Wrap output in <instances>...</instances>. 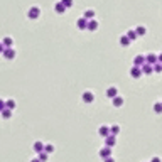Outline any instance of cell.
<instances>
[{
	"mask_svg": "<svg viewBox=\"0 0 162 162\" xmlns=\"http://www.w3.org/2000/svg\"><path fill=\"white\" fill-rule=\"evenodd\" d=\"M61 2H63L68 9H69V7H73V0H61Z\"/></svg>",
	"mask_w": 162,
	"mask_h": 162,
	"instance_id": "26",
	"label": "cell"
},
{
	"mask_svg": "<svg viewBox=\"0 0 162 162\" xmlns=\"http://www.w3.org/2000/svg\"><path fill=\"white\" fill-rule=\"evenodd\" d=\"M154 110H155V113H162V103L161 101H157L154 105Z\"/></svg>",
	"mask_w": 162,
	"mask_h": 162,
	"instance_id": "21",
	"label": "cell"
},
{
	"mask_svg": "<svg viewBox=\"0 0 162 162\" xmlns=\"http://www.w3.org/2000/svg\"><path fill=\"white\" fill-rule=\"evenodd\" d=\"M140 68H142V73H144V74L154 73V64H150V63H147V61H145V63H144Z\"/></svg>",
	"mask_w": 162,
	"mask_h": 162,
	"instance_id": "2",
	"label": "cell"
},
{
	"mask_svg": "<svg viewBox=\"0 0 162 162\" xmlns=\"http://www.w3.org/2000/svg\"><path fill=\"white\" fill-rule=\"evenodd\" d=\"M4 58H5V59H12V58H15V51H14L12 47H10V49H5V51H4Z\"/></svg>",
	"mask_w": 162,
	"mask_h": 162,
	"instance_id": "8",
	"label": "cell"
},
{
	"mask_svg": "<svg viewBox=\"0 0 162 162\" xmlns=\"http://www.w3.org/2000/svg\"><path fill=\"white\" fill-rule=\"evenodd\" d=\"M154 71H157V73H161L162 71V63L161 61H157V63L154 64Z\"/></svg>",
	"mask_w": 162,
	"mask_h": 162,
	"instance_id": "23",
	"label": "cell"
},
{
	"mask_svg": "<svg viewBox=\"0 0 162 162\" xmlns=\"http://www.w3.org/2000/svg\"><path fill=\"white\" fill-rule=\"evenodd\" d=\"M135 31H137V34H139V36H145V34H147V29H145L144 26L135 27Z\"/></svg>",
	"mask_w": 162,
	"mask_h": 162,
	"instance_id": "18",
	"label": "cell"
},
{
	"mask_svg": "<svg viewBox=\"0 0 162 162\" xmlns=\"http://www.w3.org/2000/svg\"><path fill=\"white\" fill-rule=\"evenodd\" d=\"M98 29V22L96 20H90L88 22V31H96Z\"/></svg>",
	"mask_w": 162,
	"mask_h": 162,
	"instance_id": "17",
	"label": "cell"
},
{
	"mask_svg": "<svg viewBox=\"0 0 162 162\" xmlns=\"http://www.w3.org/2000/svg\"><path fill=\"white\" fill-rule=\"evenodd\" d=\"M12 108H5V110H2V115H4V118H10V115H12Z\"/></svg>",
	"mask_w": 162,
	"mask_h": 162,
	"instance_id": "19",
	"label": "cell"
},
{
	"mask_svg": "<svg viewBox=\"0 0 162 162\" xmlns=\"http://www.w3.org/2000/svg\"><path fill=\"white\" fill-rule=\"evenodd\" d=\"M110 152H112V148H110V145H107L103 150H100V155L103 159H107V157H110Z\"/></svg>",
	"mask_w": 162,
	"mask_h": 162,
	"instance_id": "12",
	"label": "cell"
},
{
	"mask_svg": "<svg viewBox=\"0 0 162 162\" xmlns=\"http://www.w3.org/2000/svg\"><path fill=\"white\" fill-rule=\"evenodd\" d=\"M115 96H118V90H117L115 86H110L107 90V98H112V100H113Z\"/></svg>",
	"mask_w": 162,
	"mask_h": 162,
	"instance_id": "5",
	"label": "cell"
},
{
	"mask_svg": "<svg viewBox=\"0 0 162 162\" xmlns=\"http://www.w3.org/2000/svg\"><path fill=\"white\" fill-rule=\"evenodd\" d=\"M130 42H132V39H130L128 36H122V37H120V44H122V46H130Z\"/></svg>",
	"mask_w": 162,
	"mask_h": 162,
	"instance_id": "14",
	"label": "cell"
},
{
	"mask_svg": "<svg viewBox=\"0 0 162 162\" xmlns=\"http://www.w3.org/2000/svg\"><path fill=\"white\" fill-rule=\"evenodd\" d=\"M44 150L51 154V152H54V145H46V148H44Z\"/></svg>",
	"mask_w": 162,
	"mask_h": 162,
	"instance_id": "28",
	"label": "cell"
},
{
	"mask_svg": "<svg viewBox=\"0 0 162 162\" xmlns=\"http://www.w3.org/2000/svg\"><path fill=\"white\" fill-rule=\"evenodd\" d=\"M7 108H12V110H14V108H15V101L9 100V101H7Z\"/></svg>",
	"mask_w": 162,
	"mask_h": 162,
	"instance_id": "27",
	"label": "cell"
},
{
	"mask_svg": "<svg viewBox=\"0 0 162 162\" xmlns=\"http://www.w3.org/2000/svg\"><path fill=\"white\" fill-rule=\"evenodd\" d=\"M4 46L10 47V46H12V39H10V37H5V39H4Z\"/></svg>",
	"mask_w": 162,
	"mask_h": 162,
	"instance_id": "24",
	"label": "cell"
},
{
	"mask_svg": "<svg viewBox=\"0 0 162 162\" xmlns=\"http://www.w3.org/2000/svg\"><path fill=\"white\" fill-rule=\"evenodd\" d=\"M122 105H123V98H122V96H115L113 98V107H122Z\"/></svg>",
	"mask_w": 162,
	"mask_h": 162,
	"instance_id": "15",
	"label": "cell"
},
{
	"mask_svg": "<svg viewBox=\"0 0 162 162\" xmlns=\"http://www.w3.org/2000/svg\"><path fill=\"white\" fill-rule=\"evenodd\" d=\"M145 61L150 63V64H155V63L159 61V56H155V54H148V56H145Z\"/></svg>",
	"mask_w": 162,
	"mask_h": 162,
	"instance_id": "10",
	"label": "cell"
},
{
	"mask_svg": "<svg viewBox=\"0 0 162 162\" xmlns=\"http://www.w3.org/2000/svg\"><path fill=\"white\" fill-rule=\"evenodd\" d=\"M85 17L91 20V19L95 17V10H91V9H90V10H86V12H85Z\"/></svg>",
	"mask_w": 162,
	"mask_h": 162,
	"instance_id": "22",
	"label": "cell"
},
{
	"mask_svg": "<svg viewBox=\"0 0 162 162\" xmlns=\"http://www.w3.org/2000/svg\"><path fill=\"white\" fill-rule=\"evenodd\" d=\"M32 148H34V150H36V152H37V154H39V152H42V150L46 148V145H44L42 142H34Z\"/></svg>",
	"mask_w": 162,
	"mask_h": 162,
	"instance_id": "7",
	"label": "cell"
},
{
	"mask_svg": "<svg viewBox=\"0 0 162 162\" xmlns=\"http://www.w3.org/2000/svg\"><path fill=\"white\" fill-rule=\"evenodd\" d=\"M144 63H145V56H137V58L134 59V64H135V66H142Z\"/></svg>",
	"mask_w": 162,
	"mask_h": 162,
	"instance_id": "13",
	"label": "cell"
},
{
	"mask_svg": "<svg viewBox=\"0 0 162 162\" xmlns=\"http://www.w3.org/2000/svg\"><path fill=\"white\" fill-rule=\"evenodd\" d=\"M127 36H128V37H130L132 41H135L137 37H139V34H137V31H134V29H132V31H128V34H127Z\"/></svg>",
	"mask_w": 162,
	"mask_h": 162,
	"instance_id": "20",
	"label": "cell"
},
{
	"mask_svg": "<svg viewBox=\"0 0 162 162\" xmlns=\"http://www.w3.org/2000/svg\"><path fill=\"white\" fill-rule=\"evenodd\" d=\"M76 26H78V29H88V19H86V17H81V19H78Z\"/></svg>",
	"mask_w": 162,
	"mask_h": 162,
	"instance_id": "6",
	"label": "cell"
},
{
	"mask_svg": "<svg viewBox=\"0 0 162 162\" xmlns=\"http://www.w3.org/2000/svg\"><path fill=\"white\" fill-rule=\"evenodd\" d=\"M130 76H132V78H139V76H142V68L134 64V68L130 69Z\"/></svg>",
	"mask_w": 162,
	"mask_h": 162,
	"instance_id": "4",
	"label": "cell"
},
{
	"mask_svg": "<svg viewBox=\"0 0 162 162\" xmlns=\"http://www.w3.org/2000/svg\"><path fill=\"white\" fill-rule=\"evenodd\" d=\"M159 61H161V63H162V54H161V56H159Z\"/></svg>",
	"mask_w": 162,
	"mask_h": 162,
	"instance_id": "29",
	"label": "cell"
},
{
	"mask_svg": "<svg viewBox=\"0 0 162 162\" xmlns=\"http://www.w3.org/2000/svg\"><path fill=\"white\" fill-rule=\"evenodd\" d=\"M41 15V9L39 7H31L29 10H27V17L29 19H37Z\"/></svg>",
	"mask_w": 162,
	"mask_h": 162,
	"instance_id": "1",
	"label": "cell"
},
{
	"mask_svg": "<svg viewBox=\"0 0 162 162\" xmlns=\"http://www.w3.org/2000/svg\"><path fill=\"white\" fill-rule=\"evenodd\" d=\"M81 98H83L85 103H93V101H95V95L91 93V91H85V93L81 95Z\"/></svg>",
	"mask_w": 162,
	"mask_h": 162,
	"instance_id": "3",
	"label": "cell"
},
{
	"mask_svg": "<svg viewBox=\"0 0 162 162\" xmlns=\"http://www.w3.org/2000/svg\"><path fill=\"white\" fill-rule=\"evenodd\" d=\"M98 134H100L101 137H108V135L112 134V132H110V128H108V127H105V125H103V127H100V130H98Z\"/></svg>",
	"mask_w": 162,
	"mask_h": 162,
	"instance_id": "11",
	"label": "cell"
},
{
	"mask_svg": "<svg viewBox=\"0 0 162 162\" xmlns=\"http://www.w3.org/2000/svg\"><path fill=\"white\" fill-rule=\"evenodd\" d=\"M110 132H112L113 135H117L118 132H120V127H117V125H115V127H112V128H110Z\"/></svg>",
	"mask_w": 162,
	"mask_h": 162,
	"instance_id": "25",
	"label": "cell"
},
{
	"mask_svg": "<svg viewBox=\"0 0 162 162\" xmlns=\"http://www.w3.org/2000/svg\"><path fill=\"white\" fill-rule=\"evenodd\" d=\"M54 9H56V12H58V14H63V12H64V10H66V9H68V7L64 5L63 2H58V4L54 5Z\"/></svg>",
	"mask_w": 162,
	"mask_h": 162,
	"instance_id": "9",
	"label": "cell"
},
{
	"mask_svg": "<svg viewBox=\"0 0 162 162\" xmlns=\"http://www.w3.org/2000/svg\"><path fill=\"white\" fill-rule=\"evenodd\" d=\"M105 139H107V145H110V147L115 145V135L113 134H110L108 137H105Z\"/></svg>",
	"mask_w": 162,
	"mask_h": 162,
	"instance_id": "16",
	"label": "cell"
}]
</instances>
